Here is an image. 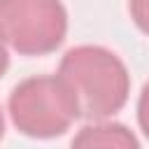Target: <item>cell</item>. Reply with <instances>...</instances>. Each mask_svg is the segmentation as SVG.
<instances>
[{"label":"cell","instance_id":"8","mask_svg":"<svg viewBox=\"0 0 149 149\" xmlns=\"http://www.w3.org/2000/svg\"><path fill=\"white\" fill-rule=\"evenodd\" d=\"M5 137V114H2V107H0V140Z\"/></svg>","mask_w":149,"mask_h":149},{"label":"cell","instance_id":"4","mask_svg":"<svg viewBox=\"0 0 149 149\" xmlns=\"http://www.w3.org/2000/svg\"><path fill=\"white\" fill-rule=\"evenodd\" d=\"M70 149H140V142L123 123L93 121L74 135Z\"/></svg>","mask_w":149,"mask_h":149},{"label":"cell","instance_id":"7","mask_svg":"<svg viewBox=\"0 0 149 149\" xmlns=\"http://www.w3.org/2000/svg\"><path fill=\"white\" fill-rule=\"evenodd\" d=\"M9 68V51H7V42L0 37V77L7 72Z\"/></svg>","mask_w":149,"mask_h":149},{"label":"cell","instance_id":"6","mask_svg":"<svg viewBox=\"0 0 149 149\" xmlns=\"http://www.w3.org/2000/svg\"><path fill=\"white\" fill-rule=\"evenodd\" d=\"M137 123H140L144 137L149 140V81L142 86V93L137 98Z\"/></svg>","mask_w":149,"mask_h":149},{"label":"cell","instance_id":"3","mask_svg":"<svg viewBox=\"0 0 149 149\" xmlns=\"http://www.w3.org/2000/svg\"><path fill=\"white\" fill-rule=\"evenodd\" d=\"M68 35L61 0H0V37L21 56H47Z\"/></svg>","mask_w":149,"mask_h":149},{"label":"cell","instance_id":"2","mask_svg":"<svg viewBox=\"0 0 149 149\" xmlns=\"http://www.w3.org/2000/svg\"><path fill=\"white\" fill-rule=\"evenodd\" d=\"M12 123L33 140H51L79 119L77 100L61 74H37L19 81L7 100Z\"/></svg>","mask_w":149,"mask_h":149},{"label":"cell","instance_id":"5","mask_svg":"<svg viewBox=\"0 0 149 149\" xmlns=\"http://www.w3.org/2000/svg\"><path fill=\"white\" fill-rule=\"evenodd\" d=\"M128 12L133 23L144 35H149V0H128Z\"/></svg>","mask_w":149,"mask_h":149},{"label":"cell","instance_id":"1","mask_svg":"<svg viewBox=\"0 0 149 149\" xmlns=\"http://www.w3.org/2000/svg\"><path fill=\"white\" fill-rule=\"evenodd\" d=\"M58 74L70 86L79 119L105 121L123 109L130 93L126 63L100 44H79L65 51Z\"/></svg>","mask_w":149,"mask_h":149}]
</instances>
